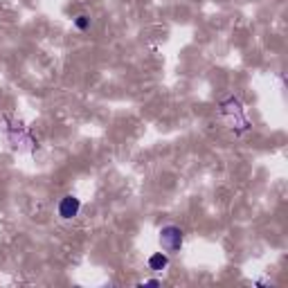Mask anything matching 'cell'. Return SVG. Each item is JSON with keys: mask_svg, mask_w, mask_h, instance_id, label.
I'll return each instance as SVG.
<instances>
[{"mask_svg": "<svg viewBox=\"0 0 288 288\" xmlns=\"http://www.w3.org/2000/svg\"><path fill=\"white\" fill-rule=\"evenodd\" d=\"M79 209H81V201L75 198V196H63L61 203H59V216L65 221L75 219L77 214H79Z\"/></svg>", "mask_w": 288, "mask_h": 288, "instance_id": "7a4b0ae2", "label": "cell"}, {"mask_svg": "<svg viewBox=\"0 0 288 288\" xmlns=\"http://www.w3.org/2000/svg\"><path fill=\"white\" fill-rule=\"evenodd\" d=\"M75 25H77V30H88L90 27V18H88L86 14H81V16H77Z\"/></svg>", "mask_w": 288, "mask_h": 288, "instance_id": "277c9868", "label": "cell"}, {"mask_svg": "<svg viewBox=\"0 0 288 288\" xmlns=\"http://www.w3.org/2000/svg\"><path fill=\"white\" fill-rule=\"evenodd\" d=\"M160 245L164 252H178L182 245V230L176 225H167L160 230Z\"/></svg>", "mask_w": 288, "mask_h": 288, "instance_id": "6da1fadb", "label": "cell"}, {"mask_svg": "<svg viewBox=\"0 0 288 288\" xmlns=\"http://www.w3.org/2000/svg\"><path fill=\"white\" fill-rule=\"evenodd\" d=\"M167 266H169V257H167V255H162V252H156V255H151V257H149V268L156 270V272L164 270Z\"/></svg>", "mask_w": 288, "mask_h": 288, "instance_id": "3957f363", "label": "cell"}]
</instances>
